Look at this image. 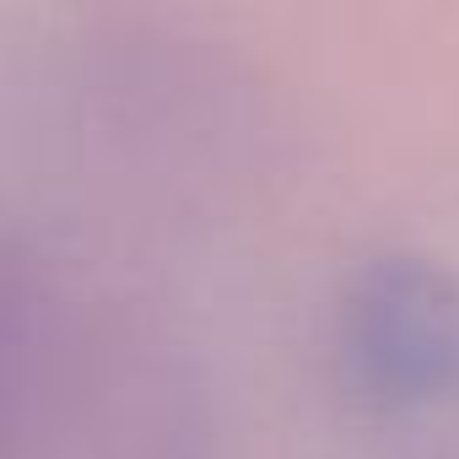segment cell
I'll list each match as a JSON object with an SVG mask.
<instances>
[{
  "mask_svg": "<svg viewBox=\"0 0 459 459\" xmlns=\"http://www.w3.org/2000/svg\"><path fill=\"white\" fill-rule=\"evenodd\" d=\"M341 389L373 416H421L459 400V271L421 249L362 255L330 303Z\"/></svg>",
  "mask_w": 459,
  "mask_h": 459,
  "instance_id": "obj_2",
  "label": "cell"
},
{
  "mask_svg": "<svg viewBox=\"0 0 459 459\" xmlns=\"http://www.w3.org/2000/svg\"><path fill=\"white\" fill-rule=\"evenodd\" d=\"M55 292L60 287L49 281V271L0 227V459H12L28 394L39 378Z\"/></svg>",
  "mask_w": 459,
  "mask_h": 459,
  "instance_id": "obj_3",
  "label": "cell"
},
{
  "mask_svg": "<svg viewBox=\"0 0 459 459\" xmlns=\"http://www.w3.org/2000/svg\"><path fill=\"white\" fill-rule=\"evenodd\" d=\"M12 459H221L211 389L162 325L55 292Z\"/></svg>",
  "mask_w": 459,
  "mask_h": 459,
  "instance_id": "obj_1",
  "label": "cell"
}]
</instances>
